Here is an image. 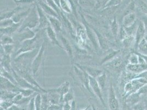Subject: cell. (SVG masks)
Returning <instances> with one entry per match:
<instances>
[{"label": "cell", "mask_w": 147, "mask_h": 110, "mask_svg": "<svg viewBox=\"0 0 147 110\" xmlns=\"http://www.w3.org/2000/svg\"><path fill=\"white\" fill-rule=\"evenodd\" d=\"M89 24L91 27L92 30L94 31V32L95 33V34L97 36L100 49L104 50V51H108V50H109L110 48H109V43H108L107 38L104 37L103 35V34H102L101 33H100L99 31H98V29H97L94 26L90 24V23H89Z\"/></svg>", "instance_id": "cell-14"}, {"label": "cell", "mask_w": 147, "mask_h": 110, "mask_svg": "<svg viewBox=\"0 0 147 110\" xmlns=\"http://www.w3.org/2000/svg\"><path fill=\"white\" fill-rule=\"evenodd\" d=\"M109 1L110 0H96V3L94 9L95 10L104 9Z\"/></svg>", "instance_id": "cell-43"}, {"label": "cell", "mask_w": 147, "mask_h": 110, "mask_svg": "<svg viewBox=\"0 0 147 110\" xmlns=\"http://www.w3.org/2000/svg\"><path fill=\"white\" fill-rule=\"evenodd\" d=\"M13 1H14H14H15V0H13Z\"/></svg>", "instance_id": "cell-59"}, {"label": "cell", "mask_w": 147, "mask_h": 110, "mask_svg": "<svg viewBox=\"0 0 147 110\" xmlns=\"http://www.w3.org/2000/svg\"><path fill=\"white\" fill-rule=\"evenodd\" d=\"M8 110H21V108L17 104H13L11 107H10Z\"/></svg>", "instance_id": "cell-51"}, {"label": "cell", "mask_w": 147, "mask_h": 110, "mask_svg": "<svg viewBox=\"0 0 147 110\" xmlns=\"http://www.w3.org/2000/svg\"><path fill=\"white\" fill-rule=\"evenodd\" d=\"M37 0H16L14 2L18 6H24L36 3Z\"/></svg>", "instance_id": "cell-46"}, {"label": "cell", "mask_w": 147, "mask_h": 110, "mask_svg": "<svg viewBox=\"0 0 147 110\" xmlns=\"http://www.w3.org/2000/svg\"><path fill=\"white\" fill-rule=\"evenodd\" d=\"M90 107V106H88L87 107H86L85 109H83V110H88V109H89V107Z\"/></svg>", "instance_id": "cell-58"}, {"label": "cell", "mask_w": 147, "mask_h": 110, "mask_svg": "<svg viewBox=\"0 0 147 110\" xmlns=\"http://www.w3.org/2000/svg\"><path fill=\"white\" fill-rule=\"evenodd\" d=\"M24 9H25V8L23 6H18L16 8H15L14 9H13L12 10L1 13L0 19H1V20H2L3 19H6L12 18L13 17L15 14H16L17 13H18L20 11L23 10Z\"/></svg>", "instance_id": "cell-25"}, {"label": "cell", "mask_w": 147, "mask_h": 110, "mask_svg": "<svg viewBox=\"0 0 147 110\" xmlns=\"http://www.w3.org/2000/svg\"><path fill=\"white\" fill-rule=\"evenodd\" d=\"M47 94L51 105H58L61 103V96L55 89H47Z\"/></svg>", "instance_id": "cell-19"}, {"label": "cell", "mask_w": 147, "mask_h": 110, "mask_svg": "<svg viewBox=\"0 0 147 110\" xmlns=\"http://www.w3.org/2000/svg\"><path fill=\"white\" fill-rule=\"evenodd\" d=\"M123 45L126 48L131 47L134 43H135V37L134 36H128L123 40Z\"/></svg>", "instance_id": "cell-44"}, {"label": "cell", "mask_w": 147, "mask_h": 110, "mask_svg": "<svg viewBox=\"0 0 147 110\" xmlns=\"http://www.w3.org/2000/svg\"><path fill=\"white\" fill-rule=\"evenodd\" d=\"M74 72L80 80L81 83L90 93L93 94L90 86V76L81 67L79 64H75L73 66Z\"/></svg>", "instance_id": "cell-5"}, {"label": "cell", "mask_w": 147, "mask_h": 110, "mask_svg": "<svg viewBox=\"0 0 147 110\" xmlns=\"http://www.w3.org/2000/svg\"><path fill=\"white\" fill-rule=\"evenodd\" d=\"M96 79L101 90H103L107 83V75L105 73L103 72Z\"/></svg>", "instance_id": "cell-35"}, {"label": "cell", "mask_w": 147, "mask_h": 110, "mask_svg": "<svg viewBox=\"0 0 147 110\" xmlns=\"http://www.w3.org/2000/svg\"><path fill=\"white\" fill-rule=\"evenodd\" d=\"M108 105L110 110H120L119 102L112 84H110L108 90Z\"/></svg>", "instance_id": "cell-10"}, {"label": "cell", "mask_w": 147, "mask_h": 110, "mask_svg": "<svg viewBox=\"0 0 147 110\" xmlns=\"http://www.w3.org/2000/svg\"><path fill=\"white\" fill-rule=\"evenodd\" d=\"M15 49L14 44H8L5 45H1V55H12Z\"/></svg>", "instance_id": "cell-32"}, {"label": "cell", "mask_w": 147, "mask_h": 110, "mask_svg": "<svg viewBox=\"0 0 147 110\" xmlns=\"http://www.w3.org/2000/svg\"><path fill=\"white\" fill-rule=\"evenodd\" d=\"M32 7L20 11V12L17 13L16 14H15L13 17L12 19L13 22L15 23H22L25 19L27 17V16L29 15V14L30 12Z\"/></svg>", "instance_id": "cell-20"}, {"label": "cell", "mask_w": 147, "mask_h": 110, "mask_svg": "<svg viewBox=\"0 0 147 110\" xmlns=\"http://www.w3.org/2000/svg\"><path fill=\"white\" fill-rule=\"evenodd\" d=\"M47 48V41L45 39L41 44L36 56L33 60L31 65V72L34 77L37 75L41 68L43 67L45 62L46 54Z\"/></svg>", "instance_id": "cell-1"}, {"label": "cell", "mask_w": 147, "mask_h": 110, "mask_svg": "<svg viewBox=\"0 0 147 110\" xmlns=\"http://www.w3.org/2000/svg\"><path fill=\"white\" fill-rule=\"evenodd\" d=\"M17 94V93L13 92H9L5 90H1V100L13 101V98Z\"/></svg>", "instance_id": "cell-31"}, {"label": "cell", "mask_w": 147, "mask_h": 110, "mask_svg": "<svg viewBox=\"0 0 147 110\" xmlns=\"http://www.w3.org/2000/svg\"><path fill=\"white\" fill-rule=\"evenodd\" d=\"M144 39L146 41V42L147 43V34L146 33V35H145V37H144Z\"/></svg>", "instance_id": "cell-57"}, {"label": "cell", "mask_w": 147, "mask_h": 110, "mask_svg": "<svg viewBox=\"0 0 147 110\" xmlns=\"http://www.w3.org/2000/svg\"><path fill=\"white\" fill-rule=\"evenodd\" d=\"M39 24L38 14L37 11L35 4L32 7L30 12L27 17L25 19L20 25L17 32L24 30L26 28H29L32 30L36 31Z\"/></svg>", "instance_id": "cell-2"}, {"label": "cell", "mask_w": 147, "mask_h": 110, "mask_svg": "<svg viewBox=\"0 0 147 110\" xmlns=\"http://www.w3.org/2000/svg\"><path fill=\"white\" fill-rule=\"evenodd\" d=\"M49 20L50 25L55 31L57 34H60L62 31V23L59 19L47 16Z\"/></svg>", "instance_id": "cell-23"}, {"label": "cell", "mask_w": 147, "mask_h": 110, "mask_svg": "<svg viewBox=\"0 0 147 110\" xmlns=\"http://www.w3.org/2000/svg\"><path fill=\"white\" fill-rule=\"evenodd\" d=\"M14 103L11 101H7V100H1V109L2 110H8V109L11 107Z\"/></svg>", "instance_id": "cell-48"}, {"label": "cell", "mask_w": 147, "mask_h": 110, "mask_svg": "<svg viewBox=\"0 0 147 110\" xmlns=\"http://www.w3.org/2000/svg\"><path fill=\"white\" fill-rule=\"evenodd\" d=\"M79 65L80 67L89 75L90 77H91L94 78H97L99 75H100L103 72L101 69L97 68L87 66H82L80 65Z\"/></svg>", "instance_id": "cell-24"}, {"label": "cell", "mask_w": 147, "mask_h": 110, "mask_svg": "<svg viewBox=\"0 0 147 110\" xmlns=\"http://www.w3.org/2000/svg\"><path fill=\"white\" fill-rule=\"evenodd\" d=\"M75 37L76 43L79 47L86 46L88 37L84 25H81L80 23L76 24Z\"/></svg>", "instance_id": "cell-7"}, {"label": "cell", "mask_w": 147, "mask_h": 110, "mask_svg": "<svg viewBox=\"0 0 147 110\" xmlns=\"http://www.w3.org/2000/svg\"><path fill=\"white\" fill-rule=\"evenodd\" d=\"M16 1V0H15V1ZM15 1H14V2H15Z\"/></svg>", "instance_id": "cell-60"}, {"label": "cell", "mask_w": 147, "mask_h": 110, "mask_svg": "<svg viewBox=\"0 0 147 110\" xmlns=\"http://www.w3.org/2000/svg\"><path fill=\"white\" fill-rule=\"evenodd\" d=\"M36 3L41 7L43 12L45 13L47 16L54 17L60 19V17L58 14L51 7L49 6V5L46 3L45 0H37Z\"/></svg>", "instance_id": "cell-15"}, {"label": "cell", "mask_w": 147, "mask_h": 110, "mask_svg": "<svg viewBox=\"0 0 147 110\" xmlns=\"http://www.w3.org/2000/svg\"><path fill=\"white\" fill-rule=\"evenodd\" d=\"M59 37L63 50L67 52L70 58L71 63L73 64L74 61V51L71 43L67 39L61 34L59 35Z\"/></svg>", "instance_id": "cell-13"}, {"label": "cell", "mask_w": 147, "mask_h": 110, "mask_svg": "<svg viewBox=\"0 0 147 110\" xmlns=\"http://www.w3.org/2000/svg\"><path fill=\"white\" fill-rule=\"evenodd\" d=\"M60 3L61 10L63 12L67 14H71L72 13L71 6L67 0H61Z\"/></svg>", "instance_id": "cell-36"}, {"label": "cell", "mask_w": 147, "mask_h": 110, "mask_svg": "<svg viewBox=\"0 0 147 110\" xmlns=\"http://www.w3.org/2000/svg\"><path fill=\"white\" fill-rule=\"evenodd\" d=\"M70 88H70V82L69 81H65L63 84H61L58 88L55 89L57 92L59 93V94L61 96V103H63V96L65 94H67V92L69 91Z\"/></svg>", "instance_id": "cell-26"}, {"label": "cell", "mask_w": 147, "mask_h": 110, "mask_svg": "<svg viewBox=\"0 0 147 110\" xmlns=\"http://www.w3.org/2000/svg\"><path fill=\"white\" fill-rule=\"evenodd\" d=\"M27 110H36L35 104V97L31 98L29 103H28L27 105Z\"/></svg>", "instance_id": "cell-50"}, {"label": "cell", "mask_w": 147, "mask_h": 110, "mask_svg": "<svg viewBox=\"0 0 147 110\" xmlns=\"http://www.w3.org/2000/svg\"><path fill=\"white\" fill-rule=\"evenodd\" d=\"M13 75L15 78V80L16 81L17 84L18 86L19 87L21 88H24V89H32L34 91L38 92V93H41L42 92V91L38 89V88H37L35 86H32V84H31L30 83H29L27 80L24 79L23 78H22V77H20L18 74L17 73L13 68L12 71Z\"/></svg>", "instance_id": "cell-9"}, {"label": "cell", "mask_w": 147, "mask_h": 110, "mask_svg": "<svg viewBox=\"0 0 147 110\" xmlns=\"http://www.w3.org/2000/svg\"><path fill=\"white\" fill-rule=\"evenodd\" d=\"M80 14L82 24L84 25V26L85 28V30H86V34H87L88 39L92 43L96 51L98 52L100 48H99V45L97 36H96L95 33L94 32V31L92 30L91 27L90 26L88 22L85 18V16L81 12L80 13Z\"/></svg>", "instance_id": "cell-4"}, {"label": "cell", "mask_w": 147, "mask_h": 110, "mask_svg": "<svg viewBox=\"0 0 147 110\" xmlns=\"http://www.w3.org/2000/svg\"><path fill=\"white\" fill-rule=\"evenodd\" d=\"M79 6L83 8H94L96 6V0H78Z\"/></svg>", "instance_id": "cell-34"}, {"label": "cell", "mask_w": 147, "mask_h": 110, "mask_svg": "<svg viewBox=\"0 0 147 110\" xmlns=\"http://www.w3.org/2000/svg\"><path fill=\"white\" fill-rule=\"evenodd\" d=\"M110 33L113 37L115 39H117L119 37V32H120V27L119 24L117 22L116 17L113 19V20L111 22L110 24Z\"/></svg>", "instance_id": "cell-27"}, {"label": "cell", "mask_w": 147, "mask_h": 110, "mask_svg": "<svg viewBox=\"0 0 147 110\" xmlns=\"http://www.w3.org/2000/svg\"><path fill=\"white\" fill-rule=\"evenodd\" d=\"M140 8H141V10H142V11L143 12L145 13H146L147 14V6L145 5V4H144L143 3H140Z\"/></svg>", "instance_id": "cell-52"}, {"label": "cell", "mask_w": 147, "mask_h": 110, "mask_svg": "<svg viewBox=\"0 0 147 110\" xmlns=\"http://www.w3.org/2000/svg\"><path fill=\"white\" fill-rule=\"evenodd\" d=\"M1 90H5L18 94L20 87L13 83L11 81L1 76Z\"/></svg>", "instance_id": "cell-12"}, {"label": "cell", "mask_w": 147, "mask_h": 110, "mask_svg": "<svg viewBox=\"0 0 147 110\" xmlns=\"http://www.w3.org/2000/svg\"><path fill=\"white\" fill-rule=\"evenodd\" d=\"M91 106H92V110H97V109H96V107L94 106V105L93 104H92Z\"/></svg>", "instance_id": "cell-56"}, {"label": "cell", "mask_w": 147, "mask_h": 110, "mask_svg": "<svg viewBox=\"0 0 147 110\" xmlns=\"http://www.w3.org/2000/svg\"><path fill=\"white\" fill-rule=\"evenodd\" d=\"M41 110H47L51 105L47 92H41Z\"/></svg>", "instance_id": "cell-33"}, {"label": "cell", "mask_w": 147, "mask_h": 110, "mask_svg": "<svg viewBox=\"0 0 147 110\" xmlns=\"http://www.w3.org/2000/svg\"><path fill=\"white\" fill-rule=\"evenodd\" d=\"M14 22H13V19L12 18L6 19L1 20L0 22V28H5L8 27L11 25L13 24Z\"/></svg>", "instance_id": "cell-47"}, {"label": "cell", "mask_w": 147, "mask_h": 110, "mask_svg": "<svg viewBox=\"0 0 147 110\" xmlns=\"http://www.w3.org/2000/svg\"><path fill=\"white\" fill-rule=\"evenodd\" d=\"M74 100V92L73 89L71 88L69 91L65 94L63 98V102L64 103H70Z\"/></svg>", "instance_id": "cell-40"}, {"label": "cell", "mask_w": 147, "mask_h": 110, "mask_svg": "<svg viewBox=\"0 0 147 110\" xmlns=\"http://www.w3.org/2000/svg\"><path fill=\"white\" fill-rule=\"evenodd\" d=\"M146 110H147V109H146Z\"/></svg>", "instance_id": "cell-61"}, {"label": "cell", "mask_w": 147, "mask_h": 110, "mask_svg": "<svg viewBox=\"0 0 147 110\" xmlns=\"http://www.w3.org/2000/svg\"><path fill=\"white\" fill-rule=\"evenodd\" d=\"M133 110H146V107L143 103L138 102L133 106Z\"/></svg>", "instance_id": "cell-49"}, {"label": "cell", "mask_w": 147, "mask_h": 110, "mask_svg": "<svg viewBox=\"0 0 147 110\" xmlns=\"http://www.w3.org/2000/svg\"><path fill=\"white\" fill-rule=\"evenodd\" d=\"M138 24H137V22H136L134 24L132 25L131 26L127 27V28H125V31H126L128 36L135 37L136 31L137 30V28H138Z\"/></svg>", "instance_id": "cell-39"}, {"label": "cell", "mask_w": 147, "mask_h": 110, "mask_svg": "<svg viewBox=\"0 0 147 110\" xmlns=\"http://www.w3.org/2000/svg\"><path fill=\"white\" fill-rule=\"evenodd\" d=\"M137 50L138 51V52L147 55V43L144 39L138 44Z\"/></svg>", "instance_id": "cell-38"}, {"label": "cell", "mask_w": 147, "mask_h": 110, "mask_svg": "<svg viewBox=\"0 0 147 110\" xmlns=\"http://www.w3.org/2000/svg\"><path fill=\"white\" fill-rule=\"evenodd\" d=\"M142 22L144 24V26L145 28V30L146 31V33L147 34V18H144L142 19Z\"/></svg>", "instance_id": "cell-53"}, {"label": "cell", "mask_w": 147, "mask_h": 110, "mask_svg": "<svg viewBox=\"0 0 147 110\" xmlns=\"http://www.w3.org/2000/svg\"><path fill=\"white\" fill-rule=\"evenodd\" d=\"M45 1L46 2V3L49 5V6L51 7L55 11V12L58 14V15L59 16L60 19H61V13L63 11L59 8V7L56 5L54 0H45Z\"/></svg>", "instance_id": "cell-41"}, {"label": "cell", "mask_w": 147, "mask_h": 110, "mask_svg": "<svg viewBox=\"0 0 147 110\" xmlns=\"http://www.w3.org/2000/svg\"><path fill=\"white\" fill-rule=\"evenodd\" d=\"M45 32L46 33L47 37H48L50 41L52 43L53 45L58 46V48L63 50V46L61 45V43L59 41L57 38V34L53 29L51 27V25L49 26L46 29Z\"/></svg>", "instance_id": "cell-16"}, {"label": "cell", "mask_w": 147, "mask_h": 110, "mask_svg": "<svg viewBox=\"0 0 147 110\" xmlns=\"http://www.w3.org/2000/svg\"><path fill=\"white\" fill-rule=\"evenodd\" d=\"M127 71L134 73H141L147 71V63H138L136 65L127 64L126 67Z\"/></svg>", "instance_id": "cell-18"}, {"label": "cell", "mask_w": 147, "mask_h": 110, "mask_svg": "<svg viewBox=\"0 0 147 110\" xmlns=\"http://www.w3.org/2000/svg\"><path fill=\"white\" fill-rule=\"evenodd\" d=\"M146 34V30H145L144 24H143L142 21V22H140L135 37V49H136V50L137 49L138 44L144 39Z\"/></svg>", "instance_id": "cell-17"}, {"label": "cell", "mask_w": 147, "mask_h": 110, "mask_svg": "<svg viewBox=\"0 0 147 110\" xmlns=\"http://www.w3.org/2000/svg\"><path fill=\"white\" fill-rule=\"evenodd\" d=\"M1 45L14 44V40L12 36L8 35H1Z\"/></svg>", "instance_id": "cell-37"}, {"label": "cell", "mask_w": 147, "mask_h": 110, "mask_svg": "<svg viewBox=\"0 0 147 110\" xmlns=\"http://www.w3.org/2000/svg\"><path fill=\"white\" fill-rule=\"evenodd\" d=\"M35 92H37L30 89H24L21 88H20L19 91V93L22 94L24 98H29Z\"/></svg>", "instance_id": "cell-42"}, {"label": "cell", "mask_w": 147, "mask_h": 110, "mask_svg": "<svg viewBox=\"0 0 147 110\" xmlns=\"http://www.w3.org/2000/svg\"><path fill=\"white\" fill-rule=\"evenodd\" d=\"M123 110H131L130 109V105L127 104L126 102L123 104Z\"/></svg>", "instance_id": "cell-54"}, {"label": "cell", "mask_w": 147, "mask_h": 110, "mask_svg": "<svg viewBox=\"0 0 147 110\" xmlns=\"http://www.w3.org/2000/svg\"><path fill=\"white\" fill-rule=\"evenodd\" d=\"M36 33L35 31L29 28H26L23 31L17 32L13 35L14 43H17L19 45L25 40L33 39L36 36Z\"/></svg>", "instance_id": "cell-6"}, {"label": "cell", "mask_w": 147, "mask_h": 110, "mask_svg": "<svg viewBox=\"0 0 147 110\" xmlns=\"http://www.w3.org/2000/svg\"><path fill=\"white\" fill-rule=\"evenodd\" d=\"M35 6L36 7L37 11L38 14L39 19V24L35 31L37 32L39 31L45 30L50 25L49 20L47 15L43 12V10L37 3H35Z\"/></svg>", "instance_id": "cell-8"}, {"label": "cell", "mask_w": 147, "mask_h": 110, "mask_svg": "<svg viewBox=\"0 0 147 110\" xmlns=\"http://www.w3.org/2000/svg\"><path fill=\"white\" fill-rule=\"evenodd\" d=\"M38 37H39V35L37 34L36 36L34 37L33 39L25 40L24 42L19 45L18 49H17L15 52L14 57L18 56L23 53L32 51L36 49L37 48H38V46H40L42 43L41 45H39L37 43Z\"/></svg>", "instance_id": "cell-3"}, {"label": "cell", "mask_w": 147, "mask_h": 110, "mask_svg": "<svg viewBox=\"0 0 147 110\" xmlns=\"http://www.w3.org/2000/svg\"><path fill=\"white\" fill-rule=\"evenodd\" d=\"M1 67L3 68L7 71L12 72L13 67L11 66V55H1Z\"/></svg>", "instance_id": "cell-22"}, {"label": "cell", "mask_w": 147, "mask_h": 110, "mask_svg": "<svg viewBox=\"0 0 147 110\" xmlns=\"http://www.w3.org/2000/svg\"><path fill=\"white\" fill-rule=\"evenodd\" d=\"M107 53V55L101 61V65H103L104 63H106L110 61L111 60H113L114 57L117 56V55L120 52L119 50H115L113 49L108 50Z\"/></svg>", "instance_id": "cell-29"}, {"label": "cell", "mask_w": 147, "mask_h": 110, "mask_svg": "<svg viewBox=\"0 0 147 110\" xmlns=\"http://www.w3.org/2000/svg\"><path fill=\"white\" fill-rule=\"evenodd\" d=\"M128 64L136 65L139 63V56L137 53H133L129 56Z\"/></svg>", "instance_id": "cell-45"}, {"label": "cell", "mask_w": 147, "mask_h": 110, "mask_svg": "<svg viewBox=\"0 0 147 110\" xmlns=\"http://www.w3.org/2000/svg\"><path fill=\"white\" fill-rule=\"evenodd\" d=\"M55 2L56 3V5L58 6L59 7V8L61 10V3H60V2H61V0H54Z\"/></svg>", "instance_id": "cell-55"}, {"label": "cell", "mask_w": 147, "mask_h": 110, "mask_svg": "<svg viewBox=\"0 0 147 110\" xmlns=\"http://www.w3.org/2000/svg\"><path fill=\"white\" fill-rule=\"evenodd\" d=\"M90 86L91 88V89L92 90L93 94L94 93V95L99 98L101 103L105 107V103L104 101V98L103 97V95L102 93V90L99 86L98 85V83L96 80V78H92L91 77H90Z\"/></svg>", "instance_id": "cell-11"}, {"label": "cell", "mask_w": 147, "mask_h": 110, "mask_svg": "<svg viewBox=\"0 0 147 110\" xmlns=\"http://www.w3.org/2000/svg\"><path fill=\"white\" fill-rule=\"evenodd\" d=\"M136 22V16L134 13H129L126 15L123 19V25L124 28H127Z\"/></svg>", "instance_id": "cell-30"}, {"label": "cell", "mask_w": 147, "mask_h": 110, "mask_svg": "<svg viewBox=\"0 0 147 110\" xmlns=\"http://www.w3.org/2000/svg\"><path fill=\"white\" fill-rule=\"evenodd\" d=\"M123 58L121 57L116 56L110 61L107 62L105 65L114 68L115 69H119V68H121L123 66Z\"/></svg>", "instance_id": "cell-28"}, {"label": "cell", "mask_w": 147, "mask_h": 110, "mask_svg": "<svg viewBox=\"0 0 147 110\" xmlns=\"http://www.w3.org/2000/svg\"><path fill=\"white\" fill-rule=\"evenodd\" d=\"M22 23H14L13 24L5 28H1V35H8L12 36L18 31Z\"/></svg>", "instance_id": "cell-21"}]
</instances>
